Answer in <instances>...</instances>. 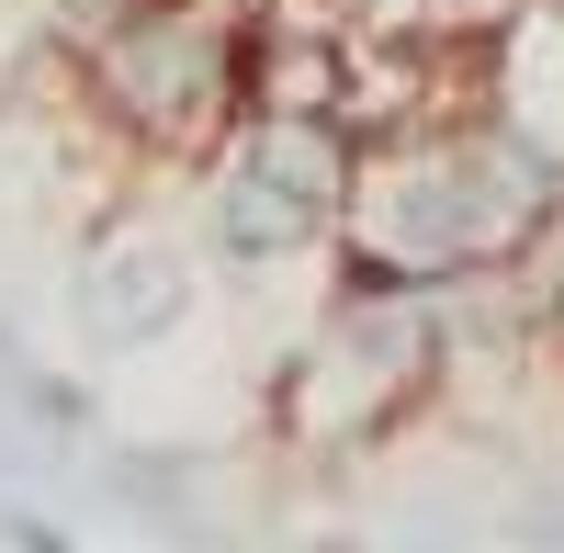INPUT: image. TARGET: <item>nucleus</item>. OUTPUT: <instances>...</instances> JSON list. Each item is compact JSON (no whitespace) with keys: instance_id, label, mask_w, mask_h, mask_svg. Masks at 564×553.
Here are the masks:
<instances>
[{"instance_id":"obj_1","label":"nucleus","mask_w":564,"mask_h":553,"mask_svg":"<svg viewBox=\"0 0 564 553\" xmlns=\"http://www.w3.org/2000/svg\"><path fill=\"white\" fill-rule=\"evenodd\" d=\"M564 226V159L520 113H452L361 135L339 283L361 294H486Z\"/></svg>"},{"instance_id":"obj_2","label":"nucleus","mask_w":564,"mask_h":553,"mask_svg":"<svg viewBox=\"0 0 564 553\" xmlns=\"http://www.w3.org/2000/svg\"><path fill=\"white\" fill-rule=\"evenodd\" d=\"M249 34L260 12L238 0H102L79 45V90L135 159L204 170L215 135L249 113Z\"/></svg>"},{"instance_id":"obj_3","label":"nucleus","mask_w":564,"mask_h":553,"mask_svg":"<svg viewBox=\"0 0 564 553\" xmlns=\"http://www.w3.org/2000/svg\"><path fill=\"white\" fill-rule=\"evenodd\" d=\"M441 373H452V294H361V283H339L327 316L305 328V350L282 361L271 430H282V452L339 464V452L395 441L441 395Z\"/></svg>"},{"instance_id":"obj_4","label":"nucleus","mask_w":564,"mask_h":553,"mask_svg":"<svg viewBox=\"0 0 564 553\" xmlns=\"http://www.w3.org/2000/svg\"><path fill=\"white\" fill-rule=\"evenodd\" d=\"M361 181V124L339 102H249L204 159V249L226 271H282L339 249Z\"/></svg>"},{"instance_id":"obj_5","label":"nucleus","mask_w":564,"mask_h":553,"mask_svg":"<svg viewBox=\"0 0 564 553\" xmlns=\"http://www.w3.org/2000/svg\"><path fill=\"white\" fill-rule=\"evenodd\" d=\"M193 283H204L193 249H181L170 226L124 215V226H102V238H90L79 283H68V316H79V339H90V350L135 361V350H159L181 316H193Z\"/></svg>"},{"instance_id":"obj_6","label":"nucleus","mask_w":564,"mask_h":553,"mask_svg":"<svg viewBox=\"0 0 564 553\" xmlns=\"http://www.w3.org/2000/svg\"><path fill=\"white\" fill-rule=\"evenodd\" d=\"M553 328H564V305H553Z\"/></svg>"}]
</instances>
